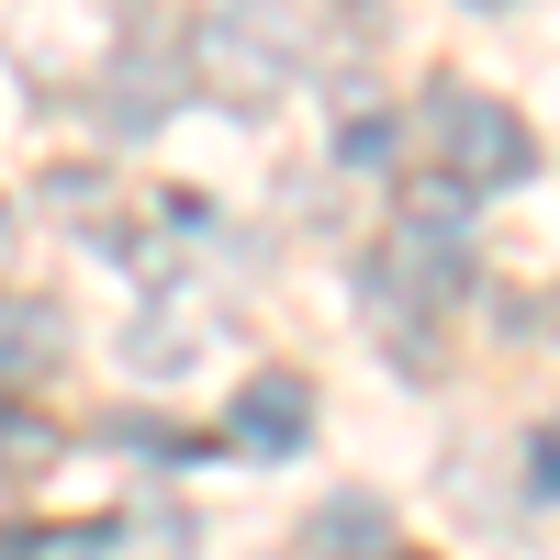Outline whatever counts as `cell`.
<instances>
[{
  "label": "cell",
  "mask_w": 560,
  "mask_h": 560,
  "mask_svg": "<svg viewBox=\"0 0 560 560\" xmlns=\"http://www.w3.org/2000/svg\"><path fill=\"white\" fill-rule=\"evenodd\" d=\"M191 79L224 113H269L303 79V23L280 0H202L191 12Z\"/></svg>",
  "instance_id": "obj_1"
},
{
  "label": "cell",
  "mask_w": 560,
  "mask_h": 560,
  "mask_svg": "<svg viewBox=\"0 0 560 560\" xmlns=\"http://www.w3.org/2000/svg\"><path fill=\"white\" fill-rule=\"evenodd\" d=\"M459 292H471V236H459V179H448V191H427L382 236V258H370V314L415 325V314H438Z\"/></svg>",
  "instance_id": "obj_2"
},
{
  "label": "cell",
  "mask_w": 560,
  "mask_h": 560,
  "mask_svg": "<svg viewBox=\"0 0 560 560\" xmlns=\"http://www.w3.org/2000/svg\"><path fill=\"white\" fill-rule=\"evenodd\" d=\"M427 158L459 179V191H516V179L538 168V147H527V124H516V102H493V90H427Z\"/></svg>",
  "instance_id": "obj_3"
},
{
  "label": "cell",
  "mask_w": 560,
  "mask_h": 560,
  "mask_svg": "<svg viewBox=\"0 0 560 560\" xmlns=\"http://www.w3.org/2000/svg\"><path fill=\"white\" fill-rule=\"evenodd\" d=\"M303 438H314V382L303 370H258L236 393V415H224V448H247V459H292Z\"/></svg>",
  "instance_id": "obj_4"
},
{
  "label": "cell",
  "mask_w": 560,
  "mask_h": 560,
  "mask_svg": "<svg viewBox=\"0 0 560 560\" xmlns=\"http://www.w3.org/2000/svg\"><path fill=\"white\" fill-rule=\"evenodd\" d=\"M68 348V314L45 292H0V382H34V370H57Z\"/></svg>",
  "instance_id": "obj_5"
},
{
  "label": "cell",
  "mask_w": 560,
  "mask_h": 560,
  "mask_svg": "<svg viewBox=\"0 0 560 560\" xmlns=\"http://www.w3.org/2000/svg\"><path fill=\"white\" fill-rule=\"evenodd\" d=\"M303 560H382V504H370V493H337V504L303 527Z\"/></svg>",
  "instance_id": "obj_6"
},
{
  "label": "cell",
  "mask_w": 560,
  "mask_h": 560,
  "mask_svg": "<svg viewBox=\"0 0 560 560\" xmlns=\"http://www.w3.org/2000/svg\"><path fill=\"white\" fill-rule=\"evenodd\" d=\"M124 359H135V370H158V382H168V370L191 359V325H158V314H147V325L124 337Z\"/></svg>",
  "instance_id": "obj_7"
},
{
  "label": "cell",
  "mask_w": 560,
  "mask_h": 560,
  "mask_svg": "<svg viewBox=\"0 0 560 560\" xmlns=\"http://www.w3.org/2000/svg\"><path fill=\"white\" fill-rule=\"evenodd\" d=\"M337 158H348V168H382V158H393V113H370V102H359L348 135H337Z\"/></svg>",
  "instance_id": "obj_8"
},
{
  "label": "cell",
  "mask_w": 560,
  "mask_h": 560,
  "mask_svg": "<svg viewBox=\"0 0 560 560\" xmlns=\"http://www.w3.org/2000/svg\"><path fill=\"white\" fill-rule=\"evenodd\" d=\"M45 448H57V427H23V415H12V427H0V471H34Z\"/></svg>",
  "instance_id": "obj_9"
},
{
  "label": "cell",
  "mask_w": 560,
  "mask_h": 560,
  "mask_svg": "<svg viewBox=\"0 0 560 560\" xmlns=\"http://www.w3.org/2000/svg\"><path fill=\"white\" fill-rule=\"evenodd\" d=\"M471 12H516V0H471Z\"/></svg>",
  "instance_id": "obj_10"
},
{
  "label": "cell",
  "mask_w": 560,
  "mask_h": 560,
  "mask_svg": "<svg viewBox=\"0 0 560 560\" xmlns=\"http://www.w3.org/2000/svg\"><path fill=\"white\" fill-rule=\"evenodd\" d=\"M0 224H12V213H0Z\"/></svg>",
  "instance_id": "obj_11"
}]
</instances>
